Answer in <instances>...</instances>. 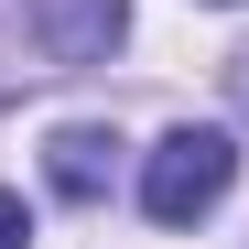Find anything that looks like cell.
<instances>
[{"instance_id": "obj_3", "label": "cell", "mask_w": 249, "mask_h": 249, "mask_svg": "<svg viewBox=\"0 0 249 249\" xmlns=\"http://www.w3.org/2000/svg\"><path fill=\"white\" fill-rule=\"evenodd\" d=\"M44 184H54V195H76V206H98V195L119 184V141H108V130H87V119H76V130H54V141H44Z\"/></svg>"}, {"instance_id": "obj_5", "label": "cell", "mask_w": 249, "mask_h": 249, "mask_svg": "<svg viewBox=\"0 0 249 249\" xmlns=\"http://www.w3.org/2000/svg\"><path fill=\"white\" fill-rule=\"evenodd\" d=\"M228 108H238V119H249V44H238V54H228Z\"/></svg>"}, {"instance_id": "obj_2", "label": "cell", "mask_w": 249, "mask_h": 249, "mask_svg": "<svg viewBox=\"0 0 249 249\" xmlns=\"http://www.w3.org/2000/svg\"><path fill=\"white\" fill-rule=\"evenodd\" d=\"M33 44L54 65H108L130 44V0H33Z\"/></svg>"}, {"instance_id": "obj_1", "label": "cell", "mask_w": 249, "mask_h": 249, "mask_svg": "<svg viewBox=\"0 0 249 249\" xmlns=\"http://www.w3.org/2000/svg\"><path fill=\"white\" fill-rule=\"evenodd\" d=\"M238 184V141L228 130H206V119H184V130H162L141 152V217L152 228H195V217H217Z\"/></svg>"}, {"instance_id": "obj_4", "label": "cell", "mask_w": 249, "mask_h": 249, "mask_svg": "<svg viewBox=\"0 0 249 249\" xmlns=\"http://www.w3.org/2000/svg\"><path fill=\"white\" fill-rule=\"evenodd\" d=\"M0 249H33V217H22V195L0 184Z\"/></svg>"}]
</instances>
